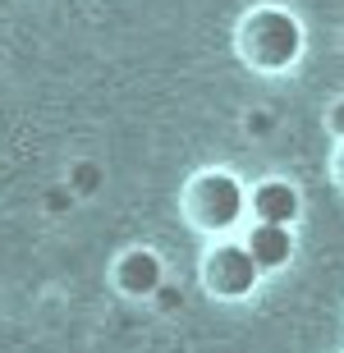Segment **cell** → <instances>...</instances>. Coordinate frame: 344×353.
<instances>
[{
    "mask_svg": "<svg viewBox=\"0 0 344 353\" xmlns=\"http://www.w3.org/2000/svg\"><path fill=\"white\" fill-rule=\"evenodd\" d=\"M248 211L262 225H294L299 211H303V197H299V188L290 179H262L248 193Z\"/></svg>",
    "mask_w": 344,
    "mask_h": 353,
    "instance_id": "5b68a950",
    "label": "cell"
},
{
    "mask_svg": "<svg viewBox=\"0 0 344 353\" xmlns=\"http://www.w3.org/2000/svg\"><path fill=\"white\" fill-rule=\"evenodd\" d=\"M161 275H165V266H161V257L152 248H129V252H119L110 280H115V289L129 294V299H152L161 289Z\"/></svg>",
    "mask_w": 344,
    "mask_h": 353,
    "instance_id": "277c9868",
    "label": "cell"
},
{
    "mask_svg": "<svg viewBox=\"0 0 344 353\" xmlns=\"http://www.w3.org/2000/svg\"><path fill=\"white\" fill-rule=\"evenodd\" d=\"M257 280H262V271H257V262L248 257V248L239 239H221L202 257V285H207V294H216V299H225V303L248 299L252 289H257Z\"/></svg>",
    "mask_w": 344,
    "mask_h": 353,
    "instance_id": "3957f363",
    "label": "cell"
},
{
    "mask_svg": "<svg viewBox=\"0 0 344 353\" xmlns=\"http://www.w3.org/2000/svg\"><path fill=\"white\" fill-rule=\"evenodd\" d=\"M331 133L344 143V101H335V105H331Z\"/></svg>",
    "mask_w": 344,
    "mask_h": 353,
    "instance_id": "52a82bcc",
    "label": "cell"
},
{
    "mask_svg": "<svg viewBox=\"0 0 344 353\" xmlns=\"http://www.w3.org/2000/svg\"><path fill=\"white\" fill-rule=\"evenodd\" d=\"M243 248H248V257L257 262V271H285L294 257V234H290V225H252L248 239H243Z\"/></svg>",
    "mask_w": 344,
    "mask_h": 353,
    "instance_id": "8992f818",
    "label": "cell"
},
{
    "mask_svg": "<svg viewBox=\"0 0 344 353\" xmlns=\"http://www.w3.org/2000/svg\"><path fill=\"white\" fill-rule=\"evenodd\" d=\"M335 183L344 188V143H340V152H335Z\"/></svg>",
    "mask_w": 344,
    "mask_h": 353,
    "instance_id": "ba28073f",
    "label": "cell"
},
{
    "mask_svg": "<svg viewBox=\"0 0 344 353\" xmlns=\"http://www.w3.org/2000/svg\"><path fill=\"white\" fill-rule=\"evenodd\" d=\"M234 55L257 74H285L303 55V23L276 5L248 10L234 28Z\"/></svg>",
    "mask_w": 344,
    "mask_h": 353,
    "instance_id": "6da1fadb",
    "label": "cell"
},
{
    "mask_svg": "<svg viewBox=\"0 0 344 353\" xmlns=\"http://www.w3.org/2000/svg\"><path fill=\"white\" fill-rule=\"evenodd\" d=\"M179 207H184L193 230H202V234H230L248 216V188L230 170H198L184 183Z\"/></svg>",
    "mask_w": 344,
    "mask_h": 353,
    "instance_id": "7a4b0ae2",
    "label": "cell"
}]
</instances>
